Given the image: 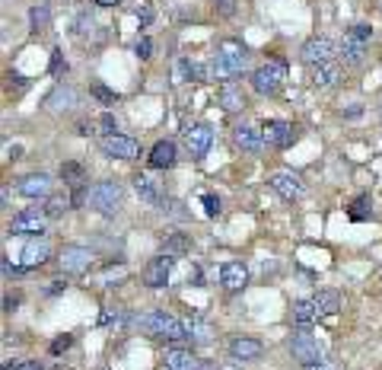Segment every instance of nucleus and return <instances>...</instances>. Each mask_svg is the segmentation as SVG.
Segmentation results:
<instances>
[{
  "label": "nucleus",
  "mask_w": 382,
  "mask_h": 370,
  "mask_svg": "<svg viewBox=\"0 0 382 370\" xmlns=\"http://www.w3.org/2000/svg\"><path fill=\"white\" fill-rule=\"evenodd\" d=\"M350 220H369L373 217V201H369V195H360V198H354V204H350Z\"/></svg>",
  "instance_id": "obj_30"
},
{
  "label": "nucleus",
  "mask_w": 382,
  "mask_h": 370,
  "mask_svg": "<svg viewBox=\"0 0 382 370\" xmlns=\"http://www.w3.org/2000/svg\"><path fill=\"white\" fill-rule=\"evenodd\" d=\"M99 128H102V138H108V134H118V125H115V115H102L99 118Z\"/></svg>",
  "instance_id": "obj_39"
},
{
  "label": "nucleus",
  "mask_w": 382,
  "mask_h": 370,
  "mask_svg": "<svg viewBox=\"0 0 382 370\" xmlns=\"http://www.w3.org/2000/svg\"><path fill=\"white\" fill-rule=\"evenodd\" d=\"M45 220H48V214L38 208L32 211H23V214L13 217V233H32V236H42L45 233Z\"/></svg>",
  "instance_id": "obj_13"
},
{
  "label": "nucleus",
  "mask_w": 382,
  "mask_h": 370,
  "mask_svg": "<svg viewBox=\"0 0 382 370\" xmlns=\"http://www.w3.org/2000/svg\"><path fill=\"white\" fill-rule=\"evenodd\" d=\"M99 323L102 325H125V313H121V310H102Z\"/></svg>",
  "instance_id": "obj_36"
},
{
  "label": "nucleus",
  "mask_w": 382,
  "mask_h": 370,
  "mask_svg": "<svg viewBox=\"0 0 382 370\" xmlns=\"http://www.w3.org/2000/svg\"><path fill=\"white\" fill-rule=\"evenodd\" d=\"M61 271L64 274H83L89 268V262H93V252L83 246H64L61 249Z\"/></svg>",
  "instance_id": "obj_10"
},
{
  "label": "nucleus",
  "mask_w": 382,
  "mask_h": 370,
  "mask_svg": "<svg viewBox=\"0 0 382 370\" xmlns=\"http://www.w3.org/2000/svg\"><path fill=\"white\" fill-rule=\"evenodd\" d=\"M54 370H70V367H64V364H57V367Z\"/></svg>",
  "instance_id": "obj_51"
},
{
  "label": "nucleus",
  "mask_w": 382,
  "mask_h": 370,
  "mask_svg": "<svg viewBox=\"0 0 382 370\" xmlns=\"http://www.w3.org/2000/svg\"><path fill=\"white\" fill-rule=\"evenodd\" d=\"M261 134H265V144L267 147H277V150H284V147H290L293 140H296V128L290 125V121H265V128H261Z\"/></svg>",
  "instance_id": "obj_9"
},
{
  "label": "nucleus",
  "mask_w": 382,
  "mask_h": 370,
  "mask_svg": "<svg viewBox=\"0 0 382 370\" xmlns=\"http://www.w3.org/2000/svg\"><path fill=\"white\" fill-rule=\"evenodd\" d=\"M16 191L23 198H48L51 195V179L45 172H32V176H23L16 185Z\"/></svg>",
  "instance_id": "obj_14"
},
{
  "label": "nucleus",
  "mask_w": 382,
  "mask_h": 370,
  "mask_svg": "<svg viewBox=\"0 0 382 370\" xmlns=\"http://www.w3.org/2000/svg\"><path fill=\"white\" fill-rule=\"evenodd\" d=\"M16 303H19L16 297H4V310H6V313H13V310H16Z\"/></svg>",
  "instance_id": "obj_46"
},
{
  "label": "nucleus",
  "mask_w": 382,
  "mask_h": 370,
  "mask_svg": "<svg viewBox=\"0 0 382 370\" xmlns=\"http://www.w3.org/2000/svg\"><path fill=\"white\" fill-rule=\"evenodd\" d=\"M284 80H286V64L280 61V57H271V61L261 64L252 74V89L258 96H277Z\"/></svg>",
  "instance_id": "obj_3"
},
{
  "label": "nucleus",
  "mask_w": 382,
  "mask_h": 370,
  "mask_svg": "<svg viewBox=\"0 0 382 370\" xmlns=\"http://www.w3.org/2000/svg\"><path fill=\"white\" fill-rule=\"evenodd\" d=\"M172 268H175V255H169V252L156 255V259H153L150 265L144 268V284L153 287V291H156V287H166V281H169Z\"/></svg>",
  "instance_id": "obj_8"
},
{
  "label": "nucleus",
  "mask_w": 382,
  "mask_h": 370,
  "mask_svg": "<svg viewBox=\"0 0 382 370\" xmlns=\"http://www.w3.org/2000/svg\"><path fill=\"white\" fill-rule=\"evenodd\" d=\"M233 140H236V147H242L245 153H258L261 147H265V134H261L258 128H252V125H236L233 128Z\"/></svg>",
  "instance_id": "obj_16"
},
{
  "label": "nucleus",
  "mask_w": 382,
  "mask_h": 370,
  "mask_svg": "<svg viewBox=\"0 0 382 370\" xmlns=\"http://www.w3.org/2000/svg\"><path fill=\"white\" fill-rule=\"evenodd\" d=\"M261 342L258 338H233V342H229V357H233V361H258L261 357Z\"/></svg>",
  "instance_id": "obj_18"
},
{
  "label": "nucleus",
  "mask_w": 382,
  "mask_h": 370,
  "mask_svg": "<svg viewBox=\"0 0 382 370\" xmlns=\"http://www.w3.org/2000/svg\"><path fill=\"white\" fill-rule=\"evenodd\" d=\"M137 19H140V23H150V19H153V10H150V6H140V10H137Z\"/></svg>",
  "instance_id": "obj_45"
},
{
  "label": "nucleus",
  "mask_w": 382,
  "mask_h": 370,
  "mask_svg": "<svg viewBox=\"0 0 382 370\" xmlns=\"http://www.w3.org/2000/svg\"><path fill=\"white\" fill-rule=\"evenodd\" d=\"M316 319H318V310L312 300H299V303L293 306V325H296V329H309Z\"/></svg>",
  "instance_id": "obj_25"
},
{
  "label": "nucleus",
  "mask_w": 382,
  "mask_h": 370,
  "mask_svg": "<svg viewBox=\"0 0 382 370\" xmlns=\"http://www.w3.org/2000/svg\"><path fill=\"white\" fill-rule=\"evenodd\" d=\"M166 370H207V364L185 348H169L166 351Z\"/></svg>",
  "instance_id": "obj_15"
},
{
  "label": "nucleus",
  "mask_w": 382,
  "mask_h": 370,
  "mask_svg": "<svg viewBox=\"0 0 382 370\" xmlns=\"http://www.w3.org/2000/svg\"><path fill=\"white\" fill-rule=\"evenodd\" d=\"M134 191H137L146 204H163L166 201V198H163V185H159L153 176H146V172H137V176H134Z\"/></svg>",
  "instance_id": "obj_17"
},
{
  "label": "nucleus",
  "mask_w": 382,
  "mask_h": 370,
  "mask_svg": "<svg viewBox=\"0 0 382 370\" xmlns=\"http://www.w3.org/2000/svg\"><path fill=\"white\" fill-rule=\"evenodd\" d=\"M134 51H137V57H140V61H146V57H153V42H150V38H137V45H134Z\"/></svg>",
  "instance_id": "obj_38"
},
{
  "label": "nucleus",
  "mask_w": 382,
  "mask_h": 370,
  "mask_svg": "<svg viewBox=\"0 0 382 370\" xmlns=\"http://www.w3.org/2000/svg\"><path fill=\"white\" fill-rule=\"evenodd\" d=\"M23 271H25V265H10V259H4V274H6V278H10V274H13V278H19Z\"/></svg>",
  "instance_id": "obj_44"
},
{
  "label": "nucleus",
  "mask_w": 382,
  "mask_h": 370,
  "mask_svg": "<svg viewBox=\"0 0 382 370\" xmlns=\"http://www.w3.org/2000/svg\"><path fill=\"white\" fill-rule=\"evenodd\" d=\"M216 99H220L223 112H242V108H245V96H242L239 89L233 86V83H226V86L220 89V96H216Z\"/></svg>",
  "instance_id": "obj_26"
},
{
  "label": "nucleus",
  "mask_w": 382,
  "mask_h": 370,
  "mask_svg": "<svg viewBox=\"0 0 382 370\" xmlns=\"http://www.w3.org/2000/svg\"><path fill=\"white\" fill-rule=\"evenodd\" d=\"M70 344H74V335H57L54 342H51V354H61V351H67Z\"/></svg>",
  "instance_id": "obj_41"
},
{
  "label": "nucleus",
  "mask_w": 382,
  "mask_h": 370,
  "mask_svg": "<svg viewBox=\"0 0 382 370\" xmlns=\"http://www.w3.org/2000/svg\"><path fill=\"white\" fill-rule=\"evenodd\" d=\"M93 4H99V6H115V4H121V0H93Z\"/></svg>",
  "instance_id": "obj_49"
},
{
  "label": "nucleus",
  "mask_w": 382,
  "mask_h": 370,
  "mask_svg": "<svg viewBox=\"0 0 382 370\" xmlns=\"http://www.w3.org/2000/svg\"><path fill=\"white\" fill-rule=\"evenodd\" d=\"M163 214H169V217H185L182 201H172V198H166V201H163Z\"/></svg>",
  "instance_id": "obj_42"
},
{
  "label": "nucleus",
  "mask_w": 382,
  "mask_h": 370,
  "mask_svg": "<svg viewBox=\"0 0 382 370\" xmlns=\"http://www.w3.org/2000/svg\"><path fill=\"white\" fill-rule=\"evenodd\" d=\"M267 182H271V189L277 191L280 198H286V201H296V198L303 195V182H299V176H293V172H286V169L271 172Z\"/></svg>",
  "instance_id": "obj_11"
},
{
  "label": "nucleus",
  "mask_w": 382,
  "mask_h": 370,
  "mask_svg": "<svg viewBox=\"0 0 382 370\" xmlns=\"http://www.w3.org/2000/svg\"><path fill=\"white\" fill-rule=\"evenodd\" d=\"M89 204H93L99 214H115L121 204V185L112 182V179H105V182H96L93 189H89Z\"/></svg>",
  "instance_id": "obj_4"
},
{
  "label": "nucleus",
  "mask_w": 382,
  "mask_h": 370,
  "mask_svg": "<svg viewBox=\"0 0 382 370\" xmlns=\"http://www.w3.org/2000/svg\"><path fill=\"white\" fill-rule=\"evenodd\" d=\"M312 303H316L318 316H335V313L341 310V297H337L335 291H318L316 297H312Z\"/></svg>",
  "instance_id": "obj_27"
},
{
  "label": "nucleus",
  "mask_w": 382,
  "mask_h": 370,
  "mask_svg": "<svg viewBox=\"0 0 382 370\" xmlns=\"http://www.w3.org/2000/svg\"><path fill=\"white\" fill-rule=\"evenodd\" d=\"M61 179L67 185H83L86 182V169L80 163H61Z\"/></svg>",
  "instance_id": "obj_32"
},
{
  "label": "nucleus",
  "mask_w": 382,
  "mask_h": 370,
  "mask_svg": "<svg viewBox=\"0 0 382 370\" xmlns=\"http://www.w3.org/2000/svg\"><path fill=\"white\" fill-rule=\"evenodd\" d=\"M102 153L112 159H137L140 144L127 134H108V138H102Z\"/></svg>",
  "instance_id": "obj_6"
},
{
  "label": "nucleus",
  "mask_w": 382,
  "mask_h": 370,
  "mask_svg": "<svg viewBox=\"0 0 382 370\" xmlns=\"http://www.w3.org/2000/svg\"><path fill=\"white\" fill-rule=\"evenodd\" d=\"M45 106H48L51 112H64V108L76 106V93L70 86H54V93L45 99Z\"/></svg>",
  "instance_id": "obj_24"
},
{
  "label": "nucleus",
  "mask_w": 382,
  "mask_h": 370,
  "mask_svg": "<svg viewBox=\"0 0 382 370\" xmlns=\"http://www.w3.org/2000/svg\"><path fill=\"white\" fill-rule=\"evenodd\" d=\"M220 281L226 291H242L248 281V268L242 265V262H226V265L220 268Z\"/></svg>",
  "instance_id": "obj_20"
},
{
  "label": "nucleus",
  "mask_w": 382,
  "mask_h": 370,
  "mask_svg": "<svg viewBox=\"0 0 382 370\" xmlns=\"http://www.w3.org/2000/svg\"><path fill=\"white\" fill-rule=\"evenodd\" d=\"M70 204H74V201H70L67 195H48V201H45V214L54 220V217H61L64 211L70 208Z\"/></svg>",
  "instance_id": "obj_33"
},
{
  "label": "nucleus",
  "mask_w": 382,
  "mask_h": 370,
  "mask_svg": "<svg viewBox=\"0 0 382 370\" xmlns=\"http://www.w3.org/2000/svg\"><path fill=\"white\" fill-rule=\"evenodd\" d=\"M188 249H191V240H188V236H182V233H172V236H166V240H163V252L175 255V259H182Z\"/></svg>",
  "instance_id": "obj_29"
},
{
  "label": "nucleus",
  "mask_w": 382,
  "mask_h": 370,
  "mask_svg": "<svg viewBox=\"0 0 382 370\" xmlns=\"http://www.w3.org/2000/svg\"><path fill=\"white\" fill-rule=\"evenodd\" d=\"M185 332H188V342H195V344H207L210 338H214V329H210L204 319H197V316L185 319Z\"/></svg>",
  "instance_id": "obj_23"
},
{
  "label": "nucleus",
  "mask_w": 382,
  "mask_h": 370,
  "mask_svg": "<svg viewBox=\"0 0 382 370\" xmlns=\"http://www.w3.org/2000/svg\"><path fill=\"white\" fill-rule=\"evenodd\" d=\"M201 201H204V214H207V217H216V214H220V198H216V195H210V191H207Z\"/></svg>",
  "instance_id": "obj_37"
},
{
  "label": "nucleus",
  "mask_w": 382,
  "mask_h": 370,
  "mask_svg": "<svg viewBox=\"0 0 382 370\" xmlns=\"http://www.w3.org/2000/svg\"><path fill=\"white\" fill-rule=\"evenodd\" d=\"M216 370H242V367H236V364H223V367H216Z\"/></svg>",
  "instance_id": "obj_50"
},
{
  "label": "nucleus",
  "mask_w": 382,
  "mask_h": 370,
  "mask_svg": "<svg viewBox=\"0 0 382 370\" xmlns=\"http://www.w3.org/2000/svg\"><path fill=\"white\" fill-rule=\"evenodd\" d=\"M134 323L146 332V335L156 338H169V342H188V332H185V319L166 316V313H146V316H137Z\"/></svg>",
  "instance_id": "obj_2"
},
{
  "label": "nucleus",
  "mask_w": 382,
  "mask_h": 370,
  "mask_svg": "<svg viewBox=\"0 0 382 370\" xmlns=\"http://www.w3.org/2000/svg\"><path fill=\"white\" fill-rule=\"evenodd\" d=\"M64 287H67V284H64V281H51L48 293H61V291H64Z\"/></svg>",
  "instance_id": "obj_47"
},
{
  "label": "nucleus",
  "mask_w": 382,
  "mask_h": 370,
  "mask_svg": "<svg viewBox=\"0 0 382 370\" xmlns=\"http://www.w3.org/2000/svg\"><path fill=\"white\" fill-rule=\"evenodd\" d=\"M303 61L309 64V67H316V64H328V61H335V55H337V45L331 42V38H325V35H312L309 42L303 45Z\"/></svg>",
  "instance_id": "obj_5"
},
{
  "label": "nucleus",
  "mask_w": 382,
  "mask_h": 370,
  "mask_svg": "<svg viewBox=\"0 0 382 370\" xmlns=\"http://www.w3.org/2000/svg\"><path fill=\"white\" fill-rule=\"evenodd\" d=\"M4 370H42V364L38 361H19V364H4Z\"/></svg>",
  "instance_id": "obj_43"
},
{
  "label": "nucleus",
  "mask_w": 382,
  "mask_h": 370,
  "mask_svg": "<svg viewBox=\"0 0 382 370\" xmlns=\"http://www.w3.org/2000/svg\"><path fill=\"white\" fill-rule=\"evenodd\" d=\"M347 35L357 38V42H369V38H373V29H369L366 23H357V26H350L347 29Z\"/></svg>",
  "instance_id": "obj_35"
},
{
  "label": "nucleus",
  "mask_w": 382,
  "mask_h": 370,
  "mask_svg": "<svg viewBox=\"0 0 382 370\" xmlns=\"http://www.w3.org/2000/svg\"><path fill=\"white\" fill-rule=\"evenodd\" d=\"M61 70H67V61H64V51L54 48L51 51V74H61Z\"/></svg>",
  "instance_id": "obj_40"
},
{
  "label": "nucleus",
  "mask_w": 382,
  "mask_h": 370,
  "mask_svg": "<svg viewBox=\"0 0 382 370\" xmlns=\"http://www.w3.org/2000/svg\"><path fill=\"white\" fill-rule=\"evenodd\" d=\"M363 55H366V42H357V38L344 35V45H341V57H344V64L357 67V64L363 61Z\"/></svg>",
  "instance_id": "obj_28"
},
{
  "label": "nucleus",
  "mask_w": 382,
  "mask_h": 370,
  "mask_svg": "<svg viewBox=\"0 0 382 370\" xmlns=\"http://www.w3.org/2000/svg\"><path fill=\"white\" fill-rule=\"evenodd\" d=\"M306 370H331V367H328V364H322V361H318V364H309V367H306Z\"/></svg>",
  "instance_id": "obj_48"
},
{
  "label": "nucleus",
  "mask_w": 382,
  "mask_h": 370,
  "mask_svg": "<svg viewBox=\"0 0 382 370\" xmlns=\"http://www.w3.org/2000/svg\"><path fill=\"white\" fill-rule=\"evenodd\" d=\"M48 255H51L48 240L35 236V240H29V242H25V249H23V265L25 268H38V265H45V262H48Z\"/></svg>",
  "instance_id": "obj_19"
},
{
  "label": "nucleus",
  "mask_w": 382,
  "mask_h": 370,
  "mask_svg": "<svg viewBox=\"0 0 382 370\" xmlns=\"http://www.w3.org/2000/svg\"><path fill=\"white\" fill-rule=\"evenodd\" d=\"M290 351H293V357H296L303 367H309V364H318L322 361V351H318V342L309 335L306 329H299L296 335H293V342H290Z\"/></svg>",
  "instance_id": "obj_7"
},
{
  "label": "nucleus",
  "mask_w": 382,
  "mask_h": 370,
  "mask_svg": "<svg viewBox=\"0 0 382 370\" xmlns=\"http://www.w3.org/2000/svg\"><path fill=\"white\" fill-rule=\"evenodd\" d=\"M242 70H245V48H242V42H236V38L220 42L214 61H210V77H216V80H233Z\"/></svg>",
  "instance_id": "obj_1"
},
{
  "label": "nucleus",
  "mask_w": 382,
  "mask_h": 370,
  "mask_svg": "<svg viewBox=\"0 0 382 370\" xmlns=\"http://www.w3.org/2000/svg\"><path fill=\"white\" fill-rule=\"evenodd\" d=\"M29 23H32V29H35V32L48 29V23H51L48 4H35V6H32V10H29Z\"/></svg>",
  "instance_id": "obj_31"
},
{
  "label": "nucleus",
  "mask_w": 382,
  "mask_h": 370,
  "mask_svg": "<svg viewBox=\"0 0 382 370\" xmlns=\"http://www.w3.org/2000/svg\"><path fill=\"white\" fill-rule=\"evenodd\" d=\"M210 140H214V131H210V125H191L188 131H185V147H188V153L195 159H201L204 153L210 150Z\"/></svg>",
  "instance_id": "obj_12"
},
{
  "label": "nucleus",
  "mask_w": 382,
  "mask_h": 370,
  "mask_svg": "<svg viewBox=\"0 0 382 370\" xmlns=\"http://www.w3.org/2000/svg\"><path fill=\"white\" fill-rule=\"evenodd\" d=\"M312 70V83L316 86H335V80L341 77V67H337L335 61H328V64H316V67H309Z\"/></svg>",
  "instance_id": "obj_22"
},
{
  "label": "nucleus",
  "mask_w": 382,
  "mask_h": 370,
  "mask_svg": "<svg viewBox=\"0 0 382 370\" xmlns=\"http://www.w3.org/2000/svg\"><path fill=\"white\" fill-rule=\"evenodd\" d=\"M93 96L99 102H105V106H115V99H118V93H115V89H108V86H102L99 80L93 83Z\"/></svg>",
  "instance_id": "obj_34"
},
{
  "label": "nucleus",
  "mask_w": 382,
  "mask_h": 370,
  "mask_svg": "<svg viewBox=\"0 0 382 370\" xmlns=\"http://www.w3.org/2000/svg\"><path fill=\"white\" fill-rule=\"evenodd\" d=\"M146 159H150L153 169H172L175 166V144L172 140H159V144H153Z\"/></svg>",
  "instance_id": "obj_21"
}]
</instances>
